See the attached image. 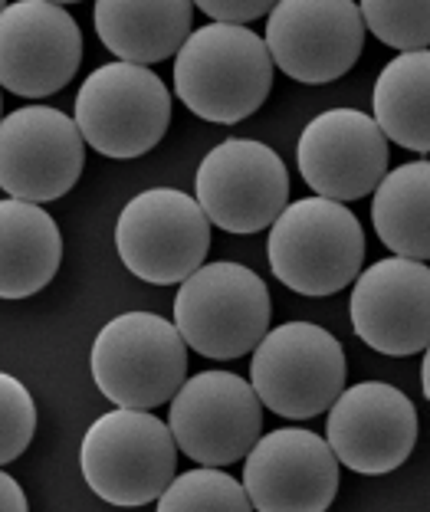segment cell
<instances>
[{
	"label": "cell",
	"mask_w": 430,
	"mask_h": 512,
	"mask_svg": "<svg viewBox=\"0 0 430 512\" xmlns=\"http://www.w3.org/2000/svg\"><path fill=\"white\" fill-rule=\"evenodd\" d=\"M115 250L125 270L151 286L184 283L211 253V220L178 188L135 194L115 220Z\"/></svg>",
	"instance_id": "cell-8"
},
{
	"label": "cell",
	"mask_w": 430,
	"mask_h": 512,
	"mask_svg": "<svg viewBox=\"0 0 430 512\" xmlns=\"http://www.w3.org/2000/svg\"><path fill=\"white\" fill-rule=\"evenodd\" d=\"M270 270L299 296H332L355 283L365 260V230L345 204L302 197L270 224Z\"/></svg>",
	"instance_id": "cell-2"
},
{
	"label": "cell",
	"mask_w": 430,
	"mask_h": 512,
	"mask_svg": "<svg viewBox=\"0 0 430 512\" xmlns=\"http://www.w3.org/2000/svg\"><path fill=\"white\" fill-rule=\"evenodd\" d=\"M273 73L263 37L247 27L207 23L174 56V92L197 119L237 125L266 102Z\"/></svg>",
	"instance_id": "cell-1"
},
{
	"label": "cell",
	"mask_w": 430,
	"mask_h": 512,
	"mask_svg": "<svg viewBox=\"0 0 430 512\" xmlns=\"http://www.w3.org/2000/svg\"><path fill=\"white\" fill-rule=\"evenodd\" d=\"M73 122L102 158H142L168 132L171 92L145 66L106 63L79 86Z\"/></svg>",
	"instance_id": "cell-7"
},
{
	"label": "cell",
	"mask_w": 430,
	"mask_h": 512,
	"mask_svg": "<svg viewBox=\"0 0 430 512\" xmlns=\"http://www.w3.org/2000/svg\"><path fill=\"white\" fill-rule=\"evenodd\" d=\"M270 289L243 263H204L178 283L174 329L197 355L240 358L270 329Z\"/></svg>",
	"instance_id": "cell-3"
},
{
	"label": "cell",
	"mask_w": 430,
	"mask_h": 512,
	"mask_svg": "<svg viewBox=\"0 0 430 512\" xmlns=\"http://www.w3.org/2000/svg\"><path fill=\"white\" fill-rule=\"evenodd\" d=\"M161 512H247L250 499L243 483L217 467H197L181 476H171L158 499Z\"/></svg>",
	"instance_id": "cell-22"
},
{
	"label": "cell",
	"mask_w": 430,
	"mask_h": 512,
	"mask_svg": "<svg viewBox=\"0 0 430 512\" xmlns=\"http://www.w3.org/2000/svg\"><path fill=\"white\" fill-rule=\"evenodd\" d=\"M63 263V237L40 204L0 201V299H27L53 283Z\"/></svg>",
	"instance_id": "cell-19"
},
{
	"label": "cell",
	"mask_w": 430,
	"mask_h": 512,
	"mask_svg": "<svg viewBox=\"0 0 430 512\" xmlns=\"http://www.w3.org/2000/svg\"><path fill=\"white\" fill-rule=\"evenodd\" d=\"M194 4L188 0H99L96 33L119 63L155 66L178 56L191 37Z\"/></svg>",
	"instance_id": "cell-18"
},
{
	"label": "cell",
	"mask_w": 430,
	"mask_h": 512,
	"mask_svg": "<svg viewBox=\"0 0 430 512\" xmlns=\"http://www.w3.org/2000/svg\"><path fill=\"white\" fill-rule=\"evenodd\" d=\"M325 444L342 467L381 476L404 467L417 444V407L385 381L342 388L325 411Z\"/></svg>",
	"instance_id": "cell-13"
},
{
	"label": "cell",
	"mask_w": 430,
	"mask_h": 512,
	"mask_svg": "<svg viewBox=\"0 0 430 512\" xmlns=\"http://www.w3.org/2000/svg\"><path fill=\"white\" fill-rule=\"evenodd\" d=\"M197 7L214 23H224V27H243L250 20L270 17L273 10L270 0H201Z\"/></svg>",
	"instance_id": "cell-25"
},
{
	"label": "cell",
	"mask_w": 430,
	"mask_h": 512,
	"mask_svg": "<svg viewBox=\"0 0 430 512\" xmlns=\"http://www.w3.org/2000/svg\"><path fill=\"white\" fill-rule=\"evenodd\" d=\"M168 430L184 457L204 467H227L247 457L263 430L257 391L234 371H201L168 401Z\"/></svg>",
	"instance_id": "cell-10"
},
{
	"label": "cell",
	"mask_w": 430,
	"mask_h": 512,
	"mask_svg": "<svg viewBox=\"0 0 430 512\" xmlns=\"http://www.w3.org/2000/svg\"><path fill=\"white\" fill-rule=\"evenodd\" d=\"M4 7H7V4H4V0H0V14H4Z\"/></svg>",
	"instance_id": "cell-28"
},
{
	"label": "cell",
	"mask_w": 430,
	"mask_h": 512,
	"mask_svg": "<svg viewBox=\"0 0 430 512\" xmlns=\"http://www.w3.org/2000/svg\"><path fill=\"white\" fill-rule=\"evenodd\" d=\"M362 27L401 53H421L430 43V4L427 0H365L358 4Z\"/></svg>",
	"instance_id": "cell-23"
},
{
	"label": "cell",
	"mask_w": 430,
	"mask_h": 512,
	"mask_svg": "<svg viewBox=\"0 0 430 512\" xmlns=\"http://www.w3.org/2000/svg\"><path fill=\"white\" fill-rule=\"evenodd\" d=\"M378 240L394 256L404 260H427L430 256V165L411 161L388 171L378 181L371 201Z\"/></svg>",
	"instance_id": "cell-21"
},
{
	"label": "cell",
	"mask_w": 430,
	"mask_h": 512,
	"mask_svg": "<svg viewBox=\"0 0 430 512\" xmlns=\"http://www.w3.org/2000/svg\"><path fill=\"white\" fill-rule=\"evenodd\" d=\"M79 467L99 499L112 506H145L171 483L178 444L161 417L138 407H115L89 424Z\"/></svg>",
	"instance_id": "cell-4"
},
{
	"label": "cell",
	"mask_w": 430,
	"mask_h": 512,
	"mask_svg": "<svg viewBox=\"0 0 430 512\" xmlns=\"http://www.w3.org/2000/svg\"><path fill=\"white\" fill-rule=\"evenodd\" d=\"M86 142L66 112L27 106L0 119V191L14 201L50 204L76 188Z\"/></svg>",
	"instance_id": "cell-12"
},
{
	"label": "cell",
	"mask_w": 430,
	"mask_h": 512,
	"mask_svg": "<svg viewBox=\"0 0 430 512\" xmlns=\"http://www.w3.org/2000/svg\"><path fill=\"white\" fill-rule=\"evenodd\" d=\"M243 490L260 512H322L335 503L339 470L325 437L306 427H280L257 437L243 457Z\"/></svg>",
	"instance_id": "cell-15"
},
{
	"label": "cell",
	"mask_w": 430,
	"mask_h": 512,
	"mask_svg": "<svg viewBox=\"0 0 430 512\" xmlns=\"http://www.w3.org/2000/svg\"><path fill=\"white\" fill-rule=\"evenodd\" d=\"M0 106H4V99H0Z\"/></svg>",
	"instance_id": "cell-29"
},
{
	"label": "cell",
	"mask_w": 430,
	"mask_h": 512,
	"mask_svg": "<svg viewBox=\"0 0 430 512\" xmlns=\"http://www.w3.org/2000/svg\"><path fill=\"white\" fill-rule=\"evenodd\" d=\"M352 329L368 348L381 355L404 358L424 352L430 342V270L421 260H388L371 263L355 276Z\"/></svg>",
	"instance_id": "cell-17"
},
{
	"label": "cell",
	"mask_w": 430,
	"mask_h": 512,
	"mask_svg": "<svg viewBox=\"0 0 430 512\" xmlns=\"http://www.w3.org/2000/svg\"><path fill=\"white\" fill-rule=\"evenodd\" d=\"M0 512H27V493L4 470H0Z\"/></svg>",
	"instance_id": "cell-26"
},
{
	"label": "cell",
	"mask_w": 430,
	"mask_h": 512,
	"mask_svg": "<svg viewBox=\"0 0 430 512\" xmlns=\"http://www.w3.org/2000/svg\"><path fill=\"white\" fill-rule=\"evenodd\" d=\"M92 381L115 407L151 411L168 404L188 375V345L155 312H122L92 342Z\"/></svg>",
	"instance_id": "cell-5"
},
{
	"label": "cell",
	"mask_w": 430,
	"mask_h": 512,
	"mask_svg": "<svg viewBox=\"0 0 430 512\" xmlns=\"http://www.w3.org/2000/svg\"><path fill=\"white\" fill-rule=\"evenodd\" d=\"M375 125L388 142L421 151H430V53H401L378 73L375 96Z\"/></svg>",
	"instance_id": "cell-20"
},
{
	"label": "cell",
	"mask_w": 430,
	"mask_h": 512,
	"mask_svg": "<svg viewBox=\"0 0 430 512\" xmlns=\"http://www.w3.org/2000/svg\"><path fill=\"white\" fill-rule=\"evenodd\" d=\"M37 434V404L27 384L0 371V467L17 460Z\"/></svg>",
	"instance_id": "cell-24"
},
{
	"label": "cell",
	"mask_w": 430,
	"mask_h": 512,
	"mask_svg": "<svg viewBox=\"0 0 430 512\" xmlns=\"http://www.w3.org/2000/svg\"><path fill=\"white\" fill-rule=\"evenodd\" d=\"M345 375L342 342L316 322L266 329L250 362V388L263 407L286 421H309L329 411L345 388Z\"/></svg>",
	"instance_id": "cell-6"
},
{
	"label": "cell",
	"mask_w": 430,
	"mask_h": 512,
	"mask_svg": "<svg viewBox=\"0 0 430 512\" xmlns=\"http://www.w3.org/2000/svg\"><path fill=\"white\" fill-rule=\"evenodd\" d=\"M296 161L316 197L348 204L368 197L388 174V138L362 109H329L302 128Z\"/></svg>",
	"instance_id": "cell-16"
},
{
	"label": "cell",
	"mask_w": 430,
	"mask_h": 512,
	"mask_svg": "<svg viewBox=\"0 0 430 512\" xmlns=\"http://www.w3.org/2000/svg\"><path fill=\"white\" fill-rule=\"evenodd\" d=\"M83 63V30L50 0H17L0 14V86L43 99L73 83Z\"/></svg>",
	"instance_id": "cell-14"
},
{
	"label": "cell",
	"mask_w": 430,
	"mask_h": 512,
	"mask_svg": "<svg viewBox=\"0 0 430 512\" xmlns=\"http://www.w3.org/2000/svg\"><path fill=\"white\" fill-rule=\"evenodd\" d=\"M266 53L273 69L296 83L322 86L358 63L365 27L352 0H283L266 17Z\"/></svg>",
	"instance_id": "cell-11"
},
{
	"label": "cell",
	"mask_w": 430,
	"mask_h": 512,
	"mask_svg": "<svg viewBox=\"0 0 430 512\" xmlns=\"http://www.w3.org/2000/svg\"><path fill=\"white\" fill-rule=\"evenodd\" d=\"M424 398H430V358L424 355Z\"/></svg>",
	"instance_id": "cell-27"
},
{
	"label": "cell",
	"mask_w": 430,
	"mask_h": 512,
	"mask_svg": "<svg viewBox=\"0 0 430 512\" xmlns=\"http://www.w3.org/2000/svg\"><path fill=\"white\" fill-rule=\"evenodd\" d=\"M194 201L204 217L227 234H260L289 204V174L270 145L227 138L201 158Z\"/></svg>",
	"instance_id": "cell-9"
}]
</instances>
